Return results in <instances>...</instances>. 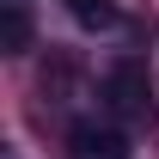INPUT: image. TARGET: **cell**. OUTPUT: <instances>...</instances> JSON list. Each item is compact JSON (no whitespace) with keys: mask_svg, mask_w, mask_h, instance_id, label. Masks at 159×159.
Returning a JSON list of instances; mask_svg holds the SVG:
<instances>
[{"mask_svg":"<svg viewBox=\"0 0 159 159\" xmlns=\"http://www.w3.org/2000/svg\"><path fill=\"white\" fill-rule=\"evenodd\" d=\"M147 92H153V86H147V67H141V61H116V67L104 74V104H110L116 116H141V110H147Z\"/></svg>","mask_w":159,"mask_h":159,"instance_id":"6da1fadb","label":"cell"},{"mask_svg":"<svg viewBox=\"0 0 159 159\" xmlns=\"http://www.w3.org/2000/svg\"><path fill=\"white\" fill-rule=\"evenodd\" d=\"M31 43V19H25V6H6L0 12V49H25Z\"/></svg>","mask_w":159,"mask_h":159,"instance_id":"277c9868","label":"cell"},{"mask_svg":"<svg viewBox=\"0 0 159 159\" xmlns=\"http://www.w3.org/2000/svg\"><path fill=\"white\" fill-rule=\"evenodd\" d=\"M67 153H74V159H129V141H122V129L74 122V135H67Z\"/></svg>","mask_w":159,"mask_h":159,"instance_id":"7a4b0ae2","label":"cell"},{"mask_svg":"<svg viewBox=\"0 0 159 159\" xmlns=\"http://www.w3.org/2000/svg\"><path fill=\"white\" fill-rule=\"evenodd\" d=\"M67 12H74L80 31H110V25L122 19V12H116V0H67Z\"/></svg>","mask_w":159,"mask_h":159,"instance_id":"3957f363","label":"cell"}]
</instances>
